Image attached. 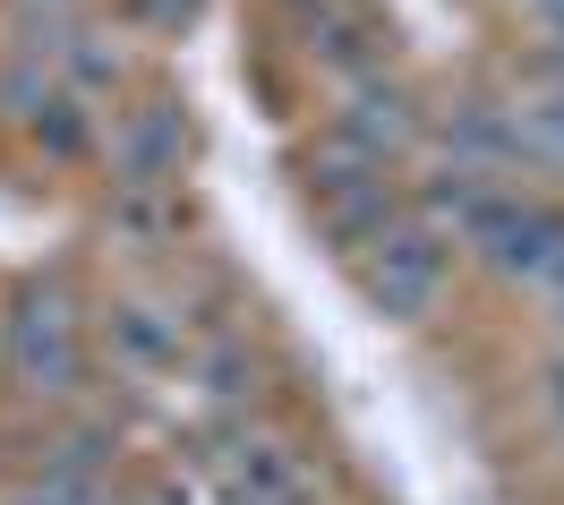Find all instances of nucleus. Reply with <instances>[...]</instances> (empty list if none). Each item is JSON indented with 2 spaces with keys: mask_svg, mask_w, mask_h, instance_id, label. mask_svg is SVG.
I'll use <instances>...</instances> for the list:
<instances>
[{
  "mask_svg": "<svg viewBox=\"0 0 564 505\" xmlns=\"http://www.w3.org/2000/svg\"><path fill=\"white\" fill-rule=\"evenodd\" d=\"M436 283H445V240L427 223H386L368 240V300L386 318H420L427 300H436Z\"/></svg>",
  "mask_w": 564,
  "mask_h": 505,
  "instance_id": "1",
  "label": "nucleus"
},
{
  "mask_svg": "<svg viewBox=\"0 0 564 505\" xmlns=\"http://www.w3.org/2000/svg\"><path fill=\"white\" fill-rule=\"evenodd\" d=\"M18 361L35 368V377H69L77 368V334H69V318L61 309H18Z\"/></svg>",
  "mask_w": 564,
  "mask_h": 505,
  "instance_id": "2",
  "label": "nucleus"
},
{
  "mask_svg": "<svg viewBox=\"0 0 564 505\" xmlns=\"http://www.w3.org/2000/svg\"><path fill=\"white\" fill-rule=\"evenodd\" d=\"M530 9H539V18H547V26L564 35V0H530Z\"/></svg>",
  "mask_w": 564,
  "mask_h": 505,
  "instance_id": "3",
  "label": "nucleus"
},
{
  "mask_svg": "<svg viewBox=\"0 0 564 505\" xmlns=\"http://www.w3.org/2000/svg\"><path fill=\"white\" fill-rule=\"evenodd\" d=\"M556 411H564V361H556Z\"/></svg>",
  "mask_w": 564,
  "mask_h": 505,
  "instance_id": "4",
  "label": "nucleus"
},
{
  "mask_svg": "<svg viewBox=\"0 0 564 505\" xmlns=\"http://www.w3.org/2000/svg\"><path fill=\"white\" fill-rule=\"evenodd\" d=\"M556 309H564V291H556Z\"/></svg>",
  "mask_w": 564,
  "mask_h": 505,
  "instance_id": "5",
  "label": "nucleus"
}]
</instances>
